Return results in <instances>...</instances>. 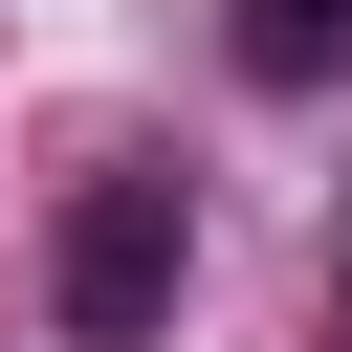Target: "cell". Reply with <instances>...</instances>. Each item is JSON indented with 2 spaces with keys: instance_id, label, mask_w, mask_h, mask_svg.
Here are the masks:
<instances>
[{
  "instance_id": "1",
  "label": "cell",
  "mask_w": 352,
  "mask_h": 352,
  "mask_svg": "<svg viewBox=\"0 0 352 352\" xmlns=\"http://www.w3.org/2000/svg\"><path fill=\"white\" fill-rule=\"evenodd\" d=\"M176 286H198V198L132 154V176H88L66 220H44V308H66V352H154L176 330Z\"/></svg>"
},
{
  "instance_id": "2",
  "label": "cell",
  "mask_w": 352,
  "mask_h": 352,
  "mask_svg": "<svg viewBox=\"0 0 352 352\" xmlns=\"http://www.w3.org/2000/svg\"><path fill=\"white\" fill-rule=\"evenodd\" d=\"M330 44H352V0H242V66H264V88H308Z\"/></svg>"
}]
</instances>
